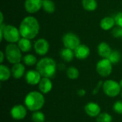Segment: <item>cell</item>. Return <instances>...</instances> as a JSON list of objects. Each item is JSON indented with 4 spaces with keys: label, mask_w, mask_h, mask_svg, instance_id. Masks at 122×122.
I'll return each instance as SVG.
<instances>
[{
    "label": "cell",
    "mask_w": 122,
    "mask_h": 122,
    "mask_svg": "<svg viewBox=\"0 0 122 122\" xmlns=\"http://www.w3.org/2000/svg\"><path fill=\"white\" fill-rule=\"evenodd\" d=\"M119 85H120L121 88L122 89V79H121V80H120V81H119Z\"/></svg>",
    "instance_id": "36"
},
{
    "label": "cell",
    "mask_w": 122,
    "mask_h": 122,
    "mask_svg": "<svg viewBox=\"0 0 122 122\" xmlns=\"http://www.w3.org/2000/svg\"><path fill=\"white\" fill-rule=\"evenodd\" d=\"M103 84H104V82H103L102 81H99V83L97 84V85L96 86V87H95V88L93 89V92H92V93H93V94H94V95H96V94H97V93L99 92V89H100V88L103 86Z\"/></svg>",
    "instance_id": "32"
},
{
    "label": "cell",
    "mask_w": 122,
    "mask_h": 122,
    "mask_svg": "<svg viewBox=\"0 0 122 122\" xmlns=\"http://www.w3.org/2000/svg\"><path fill=\"white\" fill-rule=\"evenodd\" d=\"M21 37L34 39L37 36L40 31V25L38 20L33 16H27L21 21L19 27Z\"/></svg>",
    "instance_id": "1"
},
{
    "label": "cell",
    "mask_w": 122,
    "mask_h": 122,
    "mask_svg": "<svg viewBox=\"0 0 122 122\" xmlns=\"http://www.w3.org/2000/svg\"><path fill=\"white\" fill-rule=\"evenodd\" d=\"M74 51L75 57L80 60L86 59L90 55V49L86 44H81L74 50Z\"/></svg>",
    "instance_id": "13"
},
{
    "label": "cell",
    "mask_w": 122,
    "mask_h": 122,
    "mask_svg": "<svg viewBox=\"0 0 122 122\" xmlns=\"http://www.w3.org/2000/svg\"><path fill=\"white\" fill-rule=\"evenodd\" d=\"M11 74V69L7 66L1 64L0 65V80L1 81H5L10 79Z\"/></svg>",
    "instance_id": "21"
},
{
    "label": "cell",
    "mask_w": 122,
    "mask_h": 122,
    "mask_svg": "<svg viewBox=\"0 0 122 122\" xmlns=\"http://www.w3.org/2000/svg\"><path fill=\"white\" fill-rule=\"evenodd\" d=\"M41 78H42L41 75L36 69L29 70L25 74V80L26 83L31 86L38 85Z\"/></svg>",
    "instance_id": "11"
},
{
    "label": "cell",
    "mask_w": 122,
    "mask_h": 122,
    "mask_svg": "<svg viewBox=\"0 0 122 122\" xmlns=\"http://www.w3.org/2000/svg\"><path fill=\"white\" fill-rule=\"evenodd\" d=\"M39 92L44 94L49 93L53 87V84L50 78L42 77L40 82L38 84Z\"/></svg>",
    "instance_id": "15"
},
{
    "label": "cell",
    "mask_w": 122,
    "mask_h": 122,
    "mask_svg": "<svg viewBox=\"0 0 122 122\" xmlns=\"http://www.w3.org/2000/svg\"><path fill=\"white\" fill-rule=\"evenodd\" d=\"M113 109L114 111L118 114H122V100L117 101L114 105H113Z\"/></svg>",
    "instance_id": "29"
},
{
    "label": "cell",
    "mask_w": 122,
    "mask_h": 122,
    "mask_svg": "<svg viewBox=\"0 0 122 122\" xmlns=\"http://www.w3.org/2000/svg\"><path fill=\"white\" fill-rule=\"evenodd\" d=\"M84 111L90 117H97L101 114V107L97 103L89 102L85 105Z\"/></svg>",
    "instance_id": "14"
},
{
    "label": "cell",
    "mask_w": 122,
    "mask_h": 122,
    "mask_svg": "<svg viewBox=\"0 0 122 122\" xmlns=\"http://www.w3.org/2000/svg\"><path fill=\"white\" fill-rule=\"evenodd\" d=\"M116 24L114 18L112 16H105L100 21V26L104 31H109L113 29Z\"/></svg>",
    "instance_id": "18"
},
{
    "label": "cell",
    "mask_w": 122,
    "mask_h": 122,
    "mask_svg": "<svg viewBox=\"0 0 122 122\" xmlns=\"http://www.w3.org/2000/svg\"><path fill=\"white\" fill-rule=\"evenodd\" d=\"M34 49L35 52L39 56L46 55L49 50V44L46 39L40 38L34 42Z\"/></svg>",
    "instance_id": "10"
},
{
    "label": "cell",
    "mask_w": 122,
    "mask_h": 122,
    "mask_svg": "<svg viewBox=\"0 0 122 122\" xmlns=\"http://www.w3.org/2000/svg\"><path fill=\"white\" fill-rule=\"evenodd\" d=\"M23 61H24L25 65L29 66H34V65L36 64L38 62L36 57L31 54H28L25 55L23 57Z\"/></svg>",
    "instance_id": "25"
},
{
    "label": "cell",
    "mask_w": 122,
    "mask_h": 122,
    "mask_svg": "<svg viewBox=\"0 0 122 122\" xmlns=\"http://www.w3.org/2000/svg\"><path fill=\"white\" fill-rule=\"evenodd\" d=\"M112 35L116 38H122V27H116L112 29Z\"/></svg>",
    "instance_id": "30"
},
{
    "label": "cell",
    "mask_w": 122,
    "mask_h": 122,
    "mask_svg": "<svg viewBox=\"0 0 122 122\" xmlns=\"http://www.w3.org/2000/svg\"><path fill=\"white\" fill-rule=\"evenodd\" d=\"M0 54H1V57H0V62H1V64H2V63H3V61H4V58H6V56H5V53H4L3 51H0Z\"/></svg>",
    "instance_id": "34"
},
{
    "label": "cell",
    "mask_w": 122,
    "mask_h": 122,
    "mask_svg": "<svg viewBox=\"0 0 122 122\" xmlns=\"http://www.w3.org/2000/svg\"><path fill=\"white\" fill-rule=\"evenodd\" d=\"M114 20L116 22V25L119 27L122 28V12H118L115 15Z\"/></svg>",
    "instance_id": "31"
},
{
    "label": "cell",
    "mask_w": 122,
    "mask_h": 122,
    "mask_svg": "<svg viewBox=\"0 0 122 122\" xmlns=\"http://www.w3.org/2000/svg\"><path fill=\"white\" fill-rule=\"evenodd\" d=\"M113 120V118L111 114L107 112L101 113L97 117V122H112Z\"/></svg>",
    "instance_id": "28"
},
{
    "label": "cell",
    "mask_w": 122,
    "mask_h": 122,
    "mask_svg": "<svg viewBox=\"0 0 122 122\" xmlns=\"http://www.w3.org/2000/svg\"><path fill=\"white\" fill-rule=\"evenodd\" d=\"M24 8L27 13L35 14L42 8V0H25Z\"/></svg>",
    "instance_id": "12"
},
{
    "label": "cell",
    "mask_w": 122,
    "mask_h": 122,
    "mask_svg": "<svg viewBox=\"0 0 122 122\" xmlns=\"http://www.w3.org/2000/svg\"><path fill=\"white\" fill-rule=\"evenodd\" d=\"M31 120L33 122H45V115L40 110L34 112L31 114Z\"/></svg>",
    "instance_id": "27"
},
{
    "label": "cell",
    "mask_w": 122,
    "mask_h": 122,
    "mask_svg": "<svg viewBox=\"0 0 122 122\" xmlns=\"http://www.w3.org/2000/svg\"><path fill=\"white\" fill-rule=\"evenodd\" d=\"M112 63L109 60V59L107 58H104L99 60L96 65L97 72L102 77L109 76L112 72Z\"/></svg>",
    "instance_id": "7"
},
{
    "label": "cell",
    "mask_w": 122,
    "mask_h": 122,
    "mask_svg": "<svg viewBox=\"0 0 122 122\" xmlns=\"http://www.w3.org/2000/svg\"><path fill=\"white\" fill-rule=\"evenodd\" d=\"M108 59L112 63V64H117V63H119L121 61L122 54L119 51L113 50Z\"/></svg>",
    "instance_id": "26"
},
{
    "label": "cell",
    "mask_w": 122,
    "mask_h": 122,
    "mask_svg": "<svg viewBox=\"0 0 122 122\" xmlns=\"http://www.w3.org/2000/svg\"><path fill=\"white\" fill-rule=\"evenodd\" d=\"M0 31L3 33L4 39L9 43L15 44L21 38L19 29L13 25L0 24Z\"/></svg>",
    "instance_id": "4"
},
{
    "label": "cell",
    "mask_w": 122,
    "mask_h": 122,
    "mask_svg": "<svg viewBox=\"0 0 122 122\" xmlns=\"http://www.w3.org/2000/svg\"><path fill=\"white\" fill-rule=\"evenodd\" d=\"M0 18H1V20H0V24H4V14H3V12L2 11H0Z\"/></svg>",
    "instance_id": "35"
},
{
    "label": "cell",
    "mask_w": 122,
    "mask_h": 122,
    "mask_svg": "<svg viewBox=\"0 0 122 122\" xmlns=\"http://www.w3.org/2000/svg\"><path fill=\"white\" fill-rule=\"evenodd\" d=\"M86 90L84 89H79V90L77 91V95H78L79 97H84L85 94H86Z\"/></svg>",
    "instance_id": "33"
},
{
    "label": "cell",
    "mask_w": 122,
    "mask_h": 122,
    "mask_svg": "<svg viewBox=\"0 0 122 122\" xmlns=\"http://www.w3.org/2000/svg\"><path fill=\"white\" fill-rule=\"evenodd\" d=\"M5 56L7 61L11 64H15L20 63L22 58V51L19 48L18 45L13 43H9L5 48Z\"/></svg>",
    "instance_id": "5"
},
{
    "label": "cell",
    "mask_w": 122,
    "mask_h": 122,
    "mask_svg": "<svg viewBox=\"0 0 122 122\" xmlns=\"http://www.w3.org/2000/svg\"><path fill=\"white\" fill-rule=\"evenodd\" d=\"M121 97H122V92H121Z\"/></svg>",
    "instance_id": "37"
},
{
    "label": "cell",
    "mask_w": 122,
    "mask_h": 122,
    "mask_svg": "<svg viewBox=\"0 0 122 122\" xmlns=\"http://www.w3.org/2000/svg\"><path fill=\"white\" fill-rule=\"evenodd\" d=\"M102 88L104 94L109 97H116L119 96L122 92L119 83L113 79H109L104 81Z\"/></svg>",
    "instance_id": "6"
},
{
    "label": "cell",
    "mask_w": 122,
    "mask_h": 122,
    "mask_svg": "<svg viewBox=\"0 0 122 122\" xmlns=\"http://www.w3.org/2000/svg\"><path fill=\"white\" fill-rule=\"evenodd\" d=\"M81 4L84 9L87 11H94L98 6L97 0H82Z\"/></svg>",
    "instance_id": "22"
},
{
    "label": "cell",
    "mask_w": 122,
    "mask_h": 122,
    "mask_svg": "<svg viewBox=\"0 0 122 122\" xmlns=\"http://www.w3.org/2000/svg\"><path fill=\"white\" fill-rule=\"evenodd\" d=\"M60 56L64 61L66 62H71L75 56L74 51L72 49L64 47V49H62L60 51Z\"/></svg>",
    "instance_id": "20"
},
{
    "label": "cell",
    "mask_w": 122,
    "mask_h": 122,
    "mask_svg": "<svg viewBox=\"0 0 122 122\" xmlns=\"http://www.w3.org/2000/svg\"><path fill=\"white\" fill-rule=\"evenodd\" d=\"M17 45L19 48L20 49V50L24 53L29 52L31 49V47H32L31 40L29 39L24 38V37H21L20 39V40L17 42Z\"/></svg>",
    "instance_id": "19"
},
{
    "label": "cell",
    "mask_w": 122,
    "mask_h": 122,
    "mask_svg": "<svg viewBox=\"0 0 122 122\" xmlns=\"http://www.w3.org/2000/svg\"><path fill=\"white\" fill-rule=\"evenodd\" d=\"M66 76L69 79L74 80L79 78V71L75 66H70L66 69Z\"/></svg>",
    "instance_id": "24"
},
{
    "label": "cell",
    "mask_w": 122,
    "mask_h": 122,
    "mask_svg": "<svg viewBox=\"0 0 122 122\" xmlns=\"http://www.w3.org/2000/svg\"><path fill=\"white\" fill-rule=\"evenodd\" d=\"M112 51L113 50L112 49L111 46L107 42H101L97 46L98 54L101 57H102V59L104 58L108 59Z\"/></svg>",
    "instance_id": "16"
},
{
    "label": "cell",
    "mask_w": 122,
    "mask_h": 122,
    "mask_svg": "<svg viewBox=\"0 0 122 122\" xmlns=\"http://www.w3.org/2000/svg\"><path fill=\"white\" fill-rule=\"evenodd\" d=\"M27 114V108L25 105L22 104H16L14 105L10 111V115L11 118L14 120H22L24 119Z\"/></svg>",
    "instance_id": "9"
},
{
    "label": "cell",
    "mask_w": 122,
    "mask_h": 122,
    "mask_svg": "<svg viewBox=\"0 0 122 122\" xmlns=\"http://www.w3.org/2000/svg\"><path fill=\"white\" fill-rule=\"evenodd\" d=\"M42 9L48 14H53L56 10V6L52 0H42Z\"/></svg>",
    "instance_id": "23"
},
{
    "label": "cell",
    "mask_w": 122,
    "mask_h": 122,
    "mask_svg": "<svg viewBox=\"0 0 122 122\" xmlns=\"http://www.w3.org/2000/svg\"><path fill=\"white\" fill-rule=\"evenodd\" d=\"M24 74H25V66L23 64L20 62L13 64L11 67V74L14 79H21L24 75Z\"/></svg>",
    "instance_id": "17"
},
{
    "label": "cell",
    "mask_w": 122,
    "mask_h": 122,
    "mask_svg": "<svg viewBox=\"0 0 122 122\" xmlns=\"http://www.w3.org/2000/svg\"><path fill=\"white\" fill-rule=\"evenodd\" d=\"M36 70L42 77L52 78L56 73L57 64L55 60L50 57H44L38 61L36 64Z\"/></svg>",
    "instance_id": "3"
},
{
    "label": "cell",
    "mask_w": 122,
    "mask_h": 122,
    "mask_svg": "<svg viewBox=\"0 0 122 122\" xmlns=\"http://www.w3.org/2000/svg\"></svg>",
    "instance_id": "38"
},
{
    "label": "cell",
    "mask_w": 122,
    "mask_h": 122,
    "mask_svg": "<svg viewBox=\"0 0 122 122\" xmlns=\"http://www.w3.org/2000/svg\"><path fill=\"white\" fill-rule=\"evenodd\" d=\"M45 104L44 94L37 91L29 92L24 99V105L31 112L39 111Z\"/></svg>",
    "instance_id": "2"
},
{
    "label": "cell",
    "mask_w": 122,
    "mask_h": 122,
    "mask_svg": "<svg viewBox=\"0 0 122 122\" xmlns=\"http://www.w3.org/2000/svg\"><path fill=\"white\" fill-rule=\"evenodd\" d=\"M62 42L65 48L74 50L79 45L81 44L79 37L72 32L66 33L62 37Z\"/></svg>",
    "instance_id": "8"
}]
</instances>
